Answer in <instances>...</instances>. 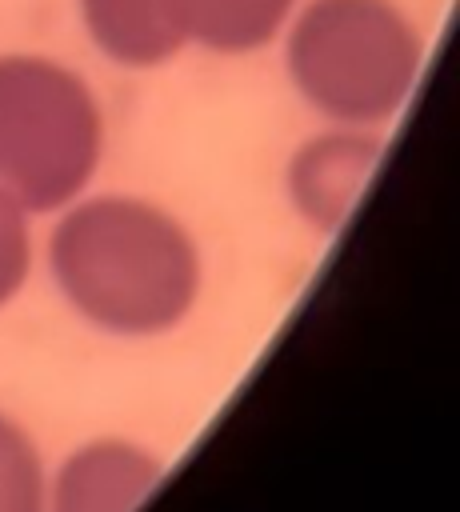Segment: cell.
I'll use <instances>...</instances> for the list:
<instances>
[{"label":"cell","mask_w":460,"mask_h":512,"mask_svg":"<svg viewBox=\"0 0 460 512\" xmlns=\"http://www.w3.org/2000/svg\"><path fill=\"white\" fill-rule=\"evenodd\" d=\"M164 480V460L132 436H92L48 468L44 512H136Z\"/></svg>","instance_id":"cell-5"},{"label":"cell","mask_w":460,"mask_h":512,"mask_svg":"<svg viewBox=\"0 0 460 512\" xmlns=\"http://www.w3.org/2000/svg\"><path fill=\"white\" fill-rule=\"evenodd\" d=\"M280 44L292 92L324 124L376 132L404 112L428 56L396 0H300Z\"/></svg>","instance_id":"cell-2"},{"label":"cell","mask_w":460,"mask_h":512,"mask_svg":"<svg viewBox=\"0 0 460 512\" xmlns=\"http://www.w3.org/2000/svg\"><path fill=\"white\" fill-rule=\"evenodd\" d=\"M300 0H180L184 36L212 56H256L276 44Z\"/></svg>","instance_id":"cell-7"},{"label":"cell","mask_w":460,"mask_h":512,"mask_svg":"<svg viewBox=\"0 0 460 512\" xmlns=\"http://www.w3.org/2000/svg\"><path fill=\"white\" fill-rule=\"evenodd\" d=\"M48 508V460L24 420L0 408V512Z\"/></svg>","instance_id":"cell-8"},{"label":"cell","mask_w":460,"mask_h":512,"mask_svg":"<svg viewBox=\"0 0 460 512\" xmlns=\"http://www.w3.org/2000/svg\"><path fill=\"white\" fill-rule=\"evenodd\" d=\"M32 212H24L12 196L0 192V312L24 292L36 268V232Z\"/></svg>","instance_id":"cell-9"},{"label":"cell","mask_w":460,"mask_h":512,"mask_svg":"<svg viewBox=\"0 0 460 512\" xmlns=\"http://www.w3.org/2000/svg\"><path fill=\"white\" fill-rule=\"evenodd\" d=\"M44 264L60 300L120 340L176 332L204 292V252L192 228L136 192L88 188L52 212Z\"/></svg>","instance_id":"cell-1"},{"label":"cell","mask_w":460,"mask_h":512,"mask_svg":"<svg viewBox=\"0 0 460 512\" xmlns=\"http://www.w3.org/2000/svg\"><path fill=\"white\" fill-rule=\"evenodd\" d=\"M108 152L96 88L64 60L0 52V192L32 216L84 196Z\"/></svg>","instance_id":"cell-3"},{"label":"cell","mask_w":460,"mask_h":512,"mask_svg":"<svg viewBox=\"0 0 460 512\" xmlns=\"http://www.w3.org/2000/svg\"><path fill=\"white\" fill-rule=\"evenodd\" d=\"M384 156V136L376 128L324 124L288 152L284 196L296 220L320 236H336L356 212L364 188L372 184Z\"/></svg>","instance_id":"cell-4"},{"label":"cell","mask_w":460,"mask_h":512,"mask_svg":"<svg viewBox=\"0 0 460 512\" xmlns=\"http://www.w3.org/2000/svg\"><path fill=\"white\" fill-rule=\"evenodd\" d=\"M92 48L120 68H160L188 48L180 0H76Z\"/></svg>","instance_id":"cell-6"}]
</instances>
